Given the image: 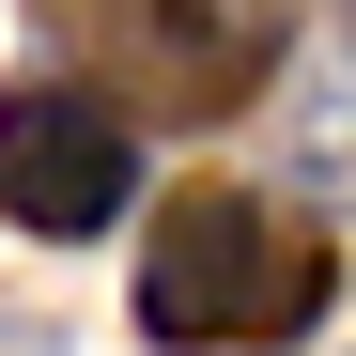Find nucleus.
Here are the masks:
<instances>
[{
    "label": "nucleus",
    "instance_id": "obj_2",
    "mask_svg": "<svg viewBox=\"0 0 356 356\" xmlns=\"http://www.w3.org/2000/svg\"><path fill=\"white\" fill-rule=\"evenodd\" d=\"M124 202H140V140L108 93H78V78L0 93V217L16 232H108Z\"/></svg>",
    "mask_w": 356,
    "mask_h": 356
},
{
    "label": "nucleus",
    "instance_id": "obj_3",
    "mask_svg": "<svg viewBox=\"0 0 356 356\" xmlns=\"http://www.w3.org/2000/svg\"><path fill=\"white\" fill-rule=\"evenodd\" d=\"M78 31L124 63L140 108H232L279 63V0H78Z\"/></svg>",
    "mask_w": 356,
    "mask_h": 356
},
{
    "label": "nucleus",
    "instance_id": "obj_1",
    "mask_svg": "<svg viewBox=\"0 0 356 356\" xmlns=\"http://www.w3.org/2000/svg\"><path fill=\"white\" fill-rule=\"evenodd\" d=\"M325 310V232H294L248 186H186L140 248V325L155 341H294Z\"/></svg>",
    "mask_w": 356,
    "mask_h": 356
}]
</instances>
